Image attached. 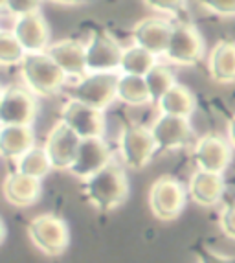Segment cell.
I'll return each instance as SVG.
<instances>
[{
  "label": "cell",
  "mask_w": 235,
  "mask_h": 263,
  "mask_svg": "<svg viewBox=\"0 0 235 263\" xmlns=\"http://www.w3.org/2000/svg\"><path fill=\"white\" fill-rule=\"evenodd\" d=\"M197 2L219 17H235V0H197Z\"/></svg>",
  "instance_id": "obj_30"
},
{
  "label": "cell",
  "mask_w": 235,
  "mask_h": 263,
  "mask_svg": "<svg viewBox=\"0 0 235 263\" xmlns=\"http://www.w3.org/2000/svg\"><path fill=\"white\" fill-rule=\"evenodd\" d=\"M228 142L231 144V147L235 149V116H231L230 122H228Z\"/></svg>",
  "instance_id": "obj_33"
},
{
  "label": "cell",
  "mask_w": 235,
  "mask_h": 263,
  "mask_svg": "<svg viewBox=\"0 0 235 263\" xmlns=\"http://www.w3.org/2000/svg\"><path fill=\"white\" fill-rule=\"evenodd\" d=\"M11 31L26 53H44L50 48V26L41 11L15 18Z\"/></svg>",
  "instance_id": "obj_16"
},
{
  "label": "cell",
  "mask_w": 235,
  "mask_h": 263,
  "mask_svg": "<svg viewBox=\"0 0 235 263\" xmlns=\"http://www.w3.org/2000/svg\"><path fill=\"white\" fill-rule=\"evenodd\" d=\"M81 138L75 135L65 122H59L50 129L46 140H44V151L48 155L53 170L68 171L77 157Z\"/></svg>",
  "instance_id": "obj_11"
},
{
  "label": "cell",
  "mask_w": 235,
  "mask_h": 263,
  "mask_svg": "<svg viewBox=\"0 0 235 263\" xmlns=\"http://www.w3.org/2000/svg\"><path fill=\"white\" fill-rule=\"evenodd\" d=\"M110 162H112L110 147L105 142V138H85L79 144L77 157L68 171L77 179L87 180L100 173Z\"/></svg>",
  "instance_id": "obj_12"
},
{
  "label": "cell",
  "mask_w": 235,
  "mask_h": 263,
  "mask_svg": "<svg viewBox=\"0 0 235 263\" xmlns=\"http://www.w3.org/2000/svg\"><path fill=\"white\" fill-rule=\"evenodd\" d=\"M166 57L173 65L193 66L204 57V39L191 22H177L173 26Z\"/></svg>",
  "instance_id": "obj_7"
},
{
  "label": "cell",
  "mask_w": 235,
  "mask_h": 263,
  "mask_svg": "<svg viewBox=\"0 0 235 263\" xmlns=\"http://www.w3.org/2000/svg\"><path fill=\"white\" fill-rule=\"evenodd\" d=\"M224 190H226V184H224L222 175L199 170L189 179L187 195L199 206L211 208L221 202L222 195H224Z\"/></svg>",
  "instance_id": "obj_18"
},
{
  "label": "cell",
  "mask_w": 235,
  "mask_h": 263,
  "mask_svg": "<svg viewBox=\"0 0 235 263\" xmlns=\"http://www.w3.org/2000/svg\"><path fill=\"white\" fill-rule=\"evenodd\" d=\"M118 100L131 107H144V105L152 103L147 83H145V78L120 74V81H118Z\"/></svg>",
  "instance_id": "obj_23"
},
{
  "label": "cell",
  "mask_w": 235,
  "mask_h": 263,
  "mask_svg": "<svg viewBox=\"0 0 235 263\" xmlns=\"http://www.w3.org/2000/svg\"><path fill=\"white\" fill-rule=\"evenodd\" d=\"M120 74H87L68 90L70 100L81 101L92 109L105 110L118 100Z\"/></svg>",
  "instance_id": "obj_4"
},
{
  "label": "cell",
  "mask_w": 235,
  "mask_h": 263,
  "mask_svg": "<svg viewBox=\"0 0 235 263\" xmlns=\"http://www.w3.org/2000/svg\"><path fill=\"white\" fill-rule=\"evenodd\" d=\"M152 138L156 142L160 151H174L180 149L191 140V123L189 118L171 116V114H160L154 123L151 125Z\"/></svg>",
  "instance_id": "obj_14"
},
{
  "label": "cell",
  "mask_w": 235,
  "mask_h": 263,
  "mask_svg": "<svg viewBox=\"0 0 235 263\" xmlns=\"http://www.w3.org/2000/svg\"><path fill=\"white\" fill-rule=\"evenodd\" d=\"M21 76L26 88L35 96H53L63 88L66 74L48 53H28L21 65Z\"/></svg>",
  "instance_id": "obj_2"
},
{
  "label": "cell",
  "mask_w": 235,
  "mask_h": 263,
  "mask_svg": "<svg viewBox=\"0 0 235 263\" xmlns=\"http://www.w3.org/2000/svg\"><path fill=\"white\" fill-rule=\"evenodd\" d=\"M41 4H43V0H2L0 2L2 9L11 13L15 18L30 13H39Z\"/></svg>",
  "instance_id": "obj_28"
},
{
  "label": "cell",
  "mask_w": 235,
  "mask_h": 263,
  "mask_svg": "<svg viewBox=\"0 0 235 263\" xmlns=\"http://www.w3.org/2000/svg\"><path fill=\"white\" fill-rule=\"evenodd\" d=\"M222 234L228 236L230 239H235V202H230L221 212V219H219Z\"/></svg>",
  "instance_id": "obj_31"
},
{
  "label": "cell",
  "mask_w": 235,
  "mask_h": 263,
  "mask_svg": "<svg viewBox=\"0 0 235 263\" xmlns=\"http://www.w3.org/2000/svg\"><path fill=\"white\" fill-rule=\"evenodd\" d=\"M156 55L147 52L145 48L140 46H129L123 50L122 65H120V74L127 76H138V78H145L149 72L156 66Z\"/></svg>",
  "instance_id": "obj_24"
},
{
  "label": "cell",
  "mask_w": 235,
  "mask_h": 263,
  "mask_svg": "<svg viewBox=\"0 0 235 263\" xmlns=\"http://www.w3.org/2000/svg\"><path fill=\"white\" fill-rule=\"evenodd\" d=\"M122 44L109 31H96L87 44V70L88 74H114L120 70L123 57Z\"/></svg>",
  "instance_id": "obj_9"
},
{
  "label": "cell",
  "mask_w": 235,
  "mask_h": 263,
  "mask_svg": "<svg viewBox=\"0 0 235 263\" xmlns=\"http://www.w3.org/2000/svg\"><path fill=\"white\" fill-rule=\"evenodd\" d=\"M50 57L57 65L61 66V70L66 74V78L83 79L88 74L87 70V44L75 39H63L57 43L50 44L46 50Z\"/></svg>",
  "instance_id": "obj_17"
},
{
  "label": "cell",
  "mask_w": 235,
  "mask_h": 263,
  "mask_svg": "<svg viewBox=\"0 0 235 263\" xmlns=\"http://www.w3.org/2000/svg\"><path fill=\"white\" fill-rule=\"evenodd\" d=\"M41 192H43V184L39 179L22 175L18 171L9 173L4 180V197L13 206H31L39 201Z\"/></svg>",
  "instance_id": "obj_19"
},
{
  "label": "cell",
  "mask_w": 235,
  "mask_h": 263,
  "mask_svg": "<svg viewBox=\"0 0 235 263\" xmlns=\"http://www.w3.org/2000/svg\"><path fill=\"white\" fill-rule=\"evenodd\" d=\"M144 4L147 6L149 9H152V11L177 17V15H180V13H186L187 0H144Z\"/></svg>",
  "instance_id": "obj_29"
},
{
  "label": "cell",
  "mask_w": 235,
  "mask_h": 263,
  "mask_svg": "<svg viewBox=\"0 0 235 263\" xmlns=\"http://www.w3.org/2000/svg\"><path fill=\"white\" fill-rule=\"evenodd\" d=\"M156 142L152 138L151 127L145 125H127L120 135V157L131 170H142L151 162L156 151Z\"/></svg>",
  "instance_id": "obj_8"
},
{
  "label": "cell",
  "mask_w": 235,
  "mask_h": 263,
  "mask_svg": "<svg viewBox=\"0 0 235 263\" xmlns=\"http://www.w3.org/2000/svg\"><path fill=\"white\" fill-rule=\"evenodd\" d=\"M201 263H233V261L224 259V258H219V256L211 254V252H206V254L201 256Z\"/></svg>",
  "instance_id": "obj_32"
},
{
  "label": "cell",
  "mask_w": 235,
  "mask_h": 263,
  "mask_svg": "<svg viewBox=\"0 0 235 263\" xmlns=\"http://www.w3.org/2000/svg\"><path fill=\"white\" fill-rule=\"evenodd\" d=\"M231 151H233L231 144L224 140L222 136L206 135L201 140H197L193 158H195L199 170L222 175L226 167L230 166Z\"/></svg>",
  "instance_id": "obj_13"
},
{
  "label": "cell",
  "mask_w": 235,
  "mask_h": 263,
  "mask_svg": "<svg viewBox=\"0 0 235 263\" xmlns=\"http://www.w3.org/2000/svg\"><path fill=\"white\" fill-rule=\"evenodd\" d=\"M83 195L100 212H110L122 206L129 197V180L122 164L112 160L100 173L85 180Z\"/></svg>",
  "instance_id": "obj_1"
},
{
  "label": "cell",
  "mask_w": 235,
  "mask_h": 263,
  "mask_svg": "<svg viewBox=\"0 0 235 263\" xmlns=\"http://www.w3.org/2000/svg\"><path fill=\"white\" fill-rule=\"evenodd\" d=\"M197 98L195 94L186 87V85L177 83L166 96L158 103L160 114H171V116H180V118H189L195 112Z\"/></svg>",
  "instance_id": "obj_22"
},
{
  "label": "cell",
  "mask_w": 235,
  "mask_h": 263,
  "mask_svg": "<svg viewBox=\"0 0 235 263\" xmlns=\"http://www.w3.org/2000/svg\"><path fill=\"white\" fill-rule=\"evenodd\" d=\"M28 237L35 249L46 256H61L70 243V230L65 219L53 214H41L28 224Z\"/></svg>",
  "instance_id": "obj_3"
},
{
  "label": "cell",
  "mask_w": 235,
  "mask_h": 263,
  "mask_svg": "<svg viewBox=\"0 0 235 263\" xmlns=\"http://www.w3.org/2000/svg\"><path fill=\"white\" fill-rule=\"evenodd\" d=\"M187 201V188L173 177H160L149 190V208L160 221H173L182 214Z\"/></svg>",
  "instance_id": "obj_5"
},
{
  "label": "cell",
  "mask_w": 235,
  "mask_h": 263,
  "mask_svg": "<svg viewBox=\"0 0 235 263\" xmlns=\"http://www.w3.org/2000/svg\"><path fill=\"white\" fill-rule=\"evenodd\" d=\"M50 170H53L52 162H50L44 147H39V145L31 147L28 153H24L18 160H15V171L39 180H43L44 177L48 175Z\"/></svg>",
  "instance_id": "obj_25"
},
{
  "label": "cell",
  "mask_w": 235,
  "mask_h": 263,
  "mask_svg": "<svg viewBox=\"0 0 235 263\" xmlns=\"http://www.w3.org/2000/svg\"><path fill=\"white\" fill-rule=\"evenodd\" d=\"M37 100L30 88L11 85L4 87L0 98V122L4 125H26L31 127L37 120Z\"/></svg>",
  "instance_id": "obj_6"
},
{
  "label": "cell",
  "mask_w": 235,
  "mask_h": 263,
  "mask_svg": "<svg viewBox=\"0 0 235 263\" xmlns=\"http://www.w3.org/2000/svg\"><path fill=\"white\" fill-rule=\"evenodd\" d=\"M26 55V50L22 48V44L18 43L13 31L4 30L0 33V63L2 66L22 65Z\"/></svg>",
  "instance_id": "obj_27"
},
{
  "label": "cell",
  "mask_w": 235,
  "mask_h": 263,
  "mask_svg": "<svg viewBox=\"0 0 235 263\" xmlns=\"http://www.w3.org/2000/svg\"><path fill=\"white\" fill-rule=\"evenodd\" d=\"M53 4H61V6H74V4H81L85 0H50Z\"/></svg>",
  "instance_id": "obj_34"
},
{
  "label": "cell",
  "mask_w": 235,
  "mask_h": 263,
  "mask_svg": "<svg viewBox=\"0 0 235 263\" xmlns=\"http://www.w3.org/2000/svg\"><path fill=\"white\" fill-rule=\"evenodd\" d=\"M208 70L215 83H235V41L224 39L215 44L208 55Z\"/></svg>",
  "instance_id": "obj_20"
},
{
  "label": "cell",
  "mask_w": 235,
  "mask_h": 263,
  "mask_svg": "<svg viewBox=\"0 0 235 263\" xmlns=\"http://www.w3.org/2000/svg\"><path fill=\"white\" fill-rule=\"evenodd\" d=\"M145 83H147L149 94H151L152 103H160V100L169 92L171 88L177 85V79L169 66L160 65L158 63L147 76H145Z\"/></svg>",
  "instance_id": "obj_26"
},
{
  "label": "cell",
  "mask_w": 235,
  "mask_h": 263,
  "mask_svg": "<svg viewBox=\"0 0 235 263\" xmlns=\"http://www.w3.org/2000/svg\"><path fill=\"white\" fill-rule=\"evenodd\" d=\"M35 147L33 129L26 125H4L0 131V151L2 157L18 160L24 153Z\"/></svg>",
  "instance_id": "obj_21"
},
{
  "label": "cell",
  "mask_w": 235,
  "mask_h": 263,
  "mask_svg": "<svg viewBox=\"0 0 235 263\" xmlns=\"http://www.w3.org/2000/svg\"><path fill=\"white\" fill-rule=\"evenodd\" d=\"M61 122H65L75 135L85 138H103L107 122L103 110L92 109L81 101L68 100L61 109Z\"/></svg>",
  "instance_id": "obj_10"
},
{
  "label": "cell",
  "mask_w": 235,
  "mask_h": 263,
  "mask_svg": "<svg viewBox=\"0 0 235 263\" xmlns=\"http://www.w3.org/2000/svg\"><path fill=\"white\" fill-rule=\"evenodd\" d=\"M173 26L169 21L160 17H147L136 22L132 28V39L136 46L145 48L154 55H166L167 46H169Z\"/></svg>",
  "instance_id": "obj_15"
}]
</instances>
